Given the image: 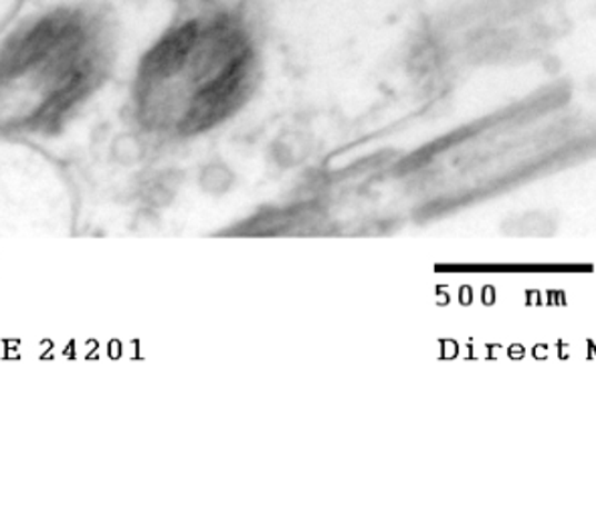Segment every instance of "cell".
I'll return each instance as SVG.
<instances>
[{"label": "cell", "mask_w": 596, "mask_h": 517, "mask_svg": "<svg viewBox=\"0 0 596 517\" xmlns=\"http://www.w3.org/2000/svg\"><path fill=\"white\" fill-rule=\"evenodd\" d=\"M27 0H0V39L19 19Z\"/></svg>", "instance_id": "cell-3"}, {"label": "cell", "mask_w": 596, "mask_h": 517, "mask_svg": "<svg viewBox=\"0 0 596 517\" xmlns=\"http://www.w3.org/2000/svg\"><path fill=\"white\" fill-rule=\"evenodd\" d=\"M116 59L110 14L67 2L14 22L0 39V136H53L108 81Z\"/></svg>", "instance_id": "cell-2"}, {"label": "cell", "mask_w": 596, "mask_h": 517, "mask_svg": "<svg viewBox=\"0 0 596 517\" xmlns=\"http://www.w3.org/2000/svg\"><path fill=\"white\" fill-rule=\"evenodd\" d=\"M259 67L251 12L232 0H190L136 66L133 118L168 138L205 132L251 98Z\"/></svg>", "instance_id": "cell-1"}]
</instances>
